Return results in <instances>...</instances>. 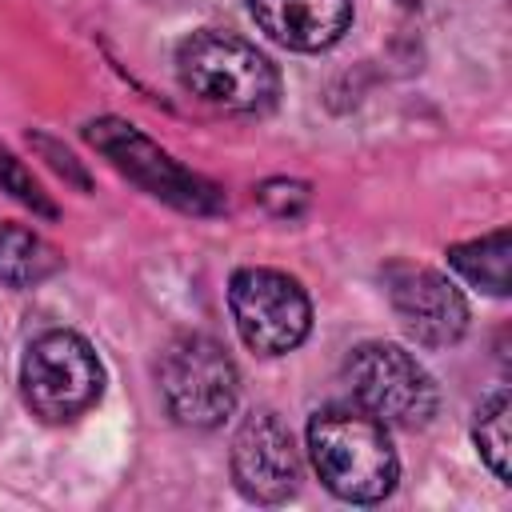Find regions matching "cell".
Listing matches in <instances>:
<instances>
[{"instance_id": "10", "label": "cell", "mask_w": 512, "mask_h": 512, "mask_svg": "<svg viewBox=\"0 0 512 512\" xmlns=\"http://www.w3.org/2000/svg\"><path fill=\"white\" fill-rule=\"evenodd\" d=\"M260 32L292 52L332 48L352 24V0H248Z\"/></svg>"}, {"instance_id": "13", "label": "cell", "mask_w": 512, "mask_h": 512, "mask_svg": "<svg viewBox=\"0 0 512 512\" xmlns=\"http://www.w3.org/2000/svg\"><path fill=\"white\" fill-rule=\"evenodd\" d=\"M508 412H512V404H508V392L500 388V392H492L484 404H480V412H476V424H472V440H476V452H480V460L492 468V476L496 480H504L508 484V456H512V436H508Z\"/></svg>"}, {"instance_id": "6", "label": "cell", "mask_w": 512, "mask_h": 512, "mask_svg": "<svg viewBox=\"0 0 512 512\" xmlns=\"http://www.w3.org/2000/svg\"><path fill=\"white\" fill-rule=\"evenodd\" d=\"M344 380L356 408L376 416L384 428H424L440 404L432 376L400 344L368 340L352 348L344 364Z\"/></svg>"}, {"instance_id": "4", "label": "cell", "mask_w": 512, "mask_h": 512, "mask_svg": "<svg viewBox=\"0 0 512 512\" xmlns=\"http://www.w3.org/2000/svg\"><path fill=\"white\" fill-rule=\"evenodd\" d=\"M20 392L32 416L48 424H68L84 416L104 392L100 356L80 332H40L20 360Z\"/></svg>"}, {"instance_id": "14", "label": "cell", "mask_w": 512, "mask_h": 512, "mask_svg": "<svg viewBox=\"0 0 512 512\" xmlns=\"http://www.w3.org/2000/svg\"><path fill=\"white\" fill-rule=\"evenodd\" d=\"M0 192H8L16 204H24V208H32V212H40V216H56V204L44 196V188L36 184V176L0 144Z\"/></svg>"}, {"instance_id": "8", "label": "cell", "mask_w": 512, "mask_h": 512, "mask_svg": "<svg viewBox=\"0 0 512 512\" xmlns=\"http://www.w3.org/2000/svg\"><path fill=\"white\" fill-rule=\"evenodd\" d=\"M388 304L400 328L424 348H452L468 332V300L460 288L424 264H388L384 268Z\"/></svg>"}, {"instance_id": "1", "label": "cell", "mask_w": 512, "mask_h": 512, "mask_svg": "<svg viewBox=\"0 0 512 512\" xmlns=\"http://www.w3.org/2000/svg\"><path fill=\"white\" fill-rule=\"evenodd\" d=\"M308 456L324 488L352 504L384 500L400 476L388 428L364 408H320L308 420Z\"/></svg>"}, {"instance_id": "9", "label": "cell", "mask_w": 512, "mask_h": 512, "mask_svg": "<svg viewBox=\"0 0 512 512\" xmlns=\"http://www.w3.org/2000/svg\"><path fill=\"white\" fill-rule=\"evenodd\" d=\"M232 480L256 504H280L300 488V452L276 412H252L236 428Z\"/></svg>"}, {"instance_id": "5", "label": "cell", "mask_w": 512, "mask_h": 512, "mask_svg": "<svg viewBox=\"0 0 512 512\" xmlns=\"http://www.w3.org/2000/svg\"><path fill=\"white\" fill-rule=\"evenodd\" d=\"M84 136L116 172H124L148 196H156V200H164V204H172L180 212H192V216H212V212L224 208V196H220V188L212 180H204V176L188 172L184 164H176L136 124L116 120V116H100V120L84 124Z\"/></svg>"}, {"instance_id": "3", "label": "cell", "mask_w": 512, "mask_h": 512, "mask_svg": "<svg viewBox=\"0 0 512 512\" xmlns=\"http://www.w3.org/2000/svg\"><path fill=\"white\" fill-rule=\"evenodd\" d=\"M160 400L184 428H216L232 416L240 396V372L224 344L208 332H180L160 352Z\"/></svg>"}, {"instance_id": "7", "label": "cell", "mask_w": 512, "mask_h": 512, "mask_svg": "<svg viewBox=\"0 0 512 512\" xmlns=\"http://www.w3.org/2000/svg\"><path fill=\"white\" fill-rule=\"evenodd\" d=\"M228 312L240 340L260 356H284L312 328L304 284L280 268H236L228 280Z\"/></svg>"}, {"instance_id": "2", "label": "cell", "mask_w": 512, "mask_h": 512, "mask_svg": "<svg viewBox=\"0 0 512 512\" xmlns=\"http://www.w3.org/2000/svg\"><path fill=\"white\" fill-rule=\"evenodd\" d=\"M176 76L200 104L232 116H260L280 96L276 64L256 52V44L216 28H200L180 40Z\"/></svg>"}, {"instance_id": "15", "label": "cell", "mask_w": 512, "mask_h": 512, "mask_svg": "<svg viewBox=\"0 0 512 512\" xmlns=\"http://www.w3.org/2000/svg\"><path fill=\"white\" fill-rule=\"evenodd\" d=\"M256 196H260V204H264L272 216H280V220H296V216H304V208H308V200H312L308 184H304V180H288V176L264 180Z\"/></svg>"}, {"instance_id": "12", "label": "cell", "mask_w": 512, "mask_h": 512, "mask_svg": "<svg viewBox=\"0 0 512 512\" xmlns=\"http://www.w3.org/2000/svg\"><path fill=\"white\" fill-rule=\"evenodd\" d=\"M448 264L472 288H480L488 296H508V228H492L488 236L452 244Z\"/></svg>"}, {"instance_id": "11", "label": "cell", "mask_w": 512, "mask_h": 512, "mask_svg": "<svg viewBox=\"0 0 512 512\" xmlns=\"http://www.w3.org/2000/svg\"><path fill=\"white\" fill-rule=\"evenodd\" d=\"M60 272V252L32 228L0 220V284L36 288Z\"/></svg>"}]
</instances>
